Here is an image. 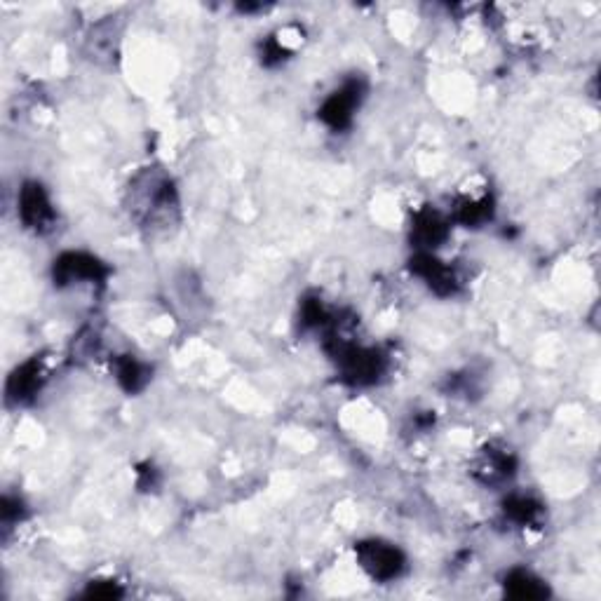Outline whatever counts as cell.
I'll list each match as a JSON object with an SVG mask.
<instances>
[{"instance_id":"6","label":"cell","mask_w":601,"mask_h":601,"mask_svg":"<svg viewBox=\"0 0 601 601\" xmlns=\"http://www.w3.org/2000/svg\"><path fill=\"white\" fill-rule=\"evenodd\" d=\"M411 273L421 278L437 296H454L461 287L454 268L437 259L435 252H416L411 259Z\"/></svg>"},{"instance_id":"14","label":"cell","mask_w":601,"mask_h":601,"mask_svg":"<svg viewBox=\"0 0 601 601\" xmlns=\"http://www.w3.org/2000/svg\"><path fill=\"white\" fill-rule=\"evenodd\" d=\"M85 597L87 599H120L123 597V587H120L118 583H92L90 587L85 590Z\"/></svg>"},{"instance_id":"15","label":"cell","mask_w":601,"mask_h":601,"mask_svg":"<svg viewBox=\"0 0 601 601\" xmlns=\"http://www.w3.org/2000/svg\"><path fill=\"white\" fill-rule=\"evenodd\" d=\"M0 519H3L5 529H10L12 524H17L22 519V503L17 498L5 496L3 498V508H0Z\"/></svg>"},{"instance_id":"9","label":"cell","mask_w":601,"mask_h":601,"mask_svg":"<svg viewBox=\"0 0 601 601\" xmlns=\"http://www.w3.org/2000/svg\"><path fill=\"white\" fill-rule=\"evenodd\" d=\"M505 594L519 601H533V599H545L550 594L548 585L543 583L538 576H533L531 571L515 569L505 576Z\"/></svg>"},{"instance_id":"11","label":"cell","mask_w":601,"mask_h":601,"mask_svg":"<svg viewBox=\"0 0 601 601\" xmlns=\"http://www.w3.org/2000/svg\"><path fill=\"white\" fill-rule=\"evenodd\" d=\"M454 216L458 224L477 228L486 224V221H491V216H494V200H491V195H482V198H463L456 202Z\"/></svg>"},{"instance_id":"1","label":"cell","mask_w":601,"mask_h":601,"mask_svg":"<svg viewBox=\"0 0 601 601\" xmlns=\"http://www.w3.org/2000/svg\"><path fill=\"white\" fill-rule=\"evenodd\" d=\"M137 202H134L132 212L139 216L141 224L160 228L174 224V216H177L179 202L174 186L167 179H146V184L141 191L134 188Z\"/></svg>"},{"instance_id":"4","label":"cell","mask_w":601,"mask_h":601,"mask_svg":"<svg viewBox=\"0 0 601 601\" xmlns=\"http://www.w3.org/2000/svg\"><path fill=\"white\" fill-rule=\"evenodd\" d=\"M362 97H364L362 80H348V83H343L339 90L324 99V104L320 106V120L334 132L348 130V127L353 125L355 111L362 104Z\"/></svg>"},{"instance_id":"2","label":"cell","mask_w":601,"mask_h":601,"mask_svg":"<svg viewBox=\"0 0 601 601\" xmlns=\"http://www.w3.org/2000/svg\"><path fill=\"white\" fill-rule=\"evenodd\" d=\"M355 555L362 571L367 573L369 578L378 580V583L397 580L404 573V569H407V557H404V552L397 548V545L386 543V540H362V543L355 545Z\"/></svg>"},{"instance_id":"7","label":"cell","mask_w":601,"mask_h":601,"mask_svg":"<svg viewBox=\"0 0 601 601\" xmlns=\"http://www.w3.org/2000/svg\"><path fill=\"white\" fill-rule=\"evenodd\" d=\"M43 381V362H40L38 357H33V360H26L12 371L8 378V386H5V397H8L10 404H17V407L19 404L31 402L33 397L40 393V388H43Z\"/></svg>"},{"instance_id":"3","label":"cell","mask_w":601,"mask_h":601,"mask_svg":"<svg viewBox=\"0 0 601 601\" xmlns=\"http://www.w3.org/2000/svg\"><path fill=\"white\" fill-rule=\"evenodd\" d=\"M108 275V268L97 256L85 252H66L54 261V285H99Z\"/></svg>"},{"instance_id":"8","label":"cell","mask_w":601,"mask_h":601,"mask_svg":"<svg viewBox=\"0 0 601 601\" xmlns=\"http://www.w3.org/2000/svg\"><path fill=\"white\" fill-rule=\"evenodd\" d=\"M449 238V221L435 209H423L414 216L411 240L416 242V252H435Z\"/></svg>"},{"instance_id":"10","label":"cell","mask_w":601,"mask_h":601,"mask_svg":"<svg viewBox=\"0 0 601 601\" xmlns=\"http://www.w3.org/2000/svg\"><path fill=\"white\" fill-rule=\"evenodd\" d=\"M113 367H116V378L120 388L127 390V393H139V390H144L146 383L151 381V369L132 355L118 357Z\"/></svg>"},{"instance_id":"5","label":"cell","mask_w":601,"mask_h":601,"mask_svg":"<svg viewBox=\"0 0 601 601\" xmlns=\"http://www.w3.org/2000/svg\"><path fill=\"white\" fill-rule=\"evenodd\" d=\"M17 205H19V216H22L24 226L33 233L50 231L54 219H57L50 195H47V191L38 184V181H26V184L22 186V191H19Z\"/></svg>"},{"instance_id":"13","label":"cell","mask_w":601,"mask_h":601,"mask_svg":"<svg viewBox=\"0 0 601 601\" xmlns=\"http://www.w3.org/2000/svg\"><path fill=\"white\" fill-rule=\"evenodd\" d=\"M503 512H505V517L510 519V522H515L519 526H526V524H536L538 522L543 508H540V503L533 501L531 496H510L508 501L503 503Z\"/></svg>"},{"instance_id":"12","label":"cell","mask_w":601,"mask_h":601,"mask_svg":"<svg viewBox=\"0 0 601 601\" xmlns=\"http://www.w3.org/2000/svg\"><path fill=\"white\" fill-rule=\"evenodd\" d=\"M479 477L486 484H496V482H505V479L515 475V458H512L508 451H498V449H486V454L479 463Z\"/></svg>"}]
</instances>
